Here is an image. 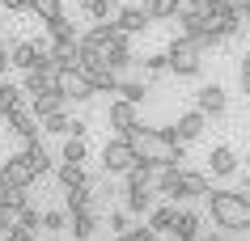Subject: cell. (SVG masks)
I'll list each match as a JSON object with an SVG mask.
<instances>
[{
    "label": "cell",
    "instance_id": "d4e9b609",
    "mask_svg": "<svg viewBox=\"0 0 250 241\" xmlns=\"http://www.w3.org/2000/svg\"><path fill=\"white\" fill-rule=\"evenodd\" d=\"M115 93L123 97V102H136V106H140V102L148 97V85H145V80H132V76H119Z\"/></svg>",
    "mask_w": 250,
    "mask_h": 241
},
{
    "label": "cell",
    "instance_id": "83f0119b",
    "mask_svg": "<svg viewBox=\"0 0 250 241\" xmlns=\"http://www.w3.org/2000/svg\"><path fill=\"white\" fill-rule=\"evenodd\" d=\"M153 195H157V190H127V199H123V207H127L132 216H145L148 207H153Z\"/></svg>",
    "mask_w": 250,
    "mask_h": 241
},
{
    "label": "cell",
    "instance_id": "4dcf8cb0",
    "mask_svg": "<svg viewBox=\"0 0 250 241\" xmlns=\"http://www.w3.org/2000/svg\"><path fill=\"white\" fill-rule=\"evenodd\" d=\"M17 228L42 233V212H39V207H21V212H17Z\"/></svg>",
    "mask_w": 250,
    "mask_h": 241
},
{
    "label": "cell",
    "instance_id": "74e56055",
    "mask_svg": "<svg viewBox=\"0 0 250 241\" xmlns=\"http://www.w3.org/2000/svg\"><path fill=\"white\" fill-rule=\"evenodd\" d=\"M4 241H39V233H30V228H9Z\"/></svg>",
    "mask_w": 250,
    "mask_h": 241
},
{
    "label": "cell",
    "instance_id": "cb8c5ba5",
    "mask_svg": "<svg viewBox=\"0 0 250 241\" xmlns=\"http://www.w3.org/2000/svg\"><path fill=\"white\" fill-rule=\"evenodd\" d=\"M21 102H26V89H17V85H0V119H9L13 110H21Z\"/></svg>",
    "mask_w": 250,
    "mask_h": 241
},
{
    "label": "cell",
    "instance_id": "52a82bcc",
    "mask_svg": "<svg viewBox=\"0 0 250 241\" xmlns=\"http://www.w3.org/2000/svg\"><path fill=\"white\" fill-rule=\"evenodd\" d=\"M30 182H34V169L26 165V157H21V152L0 161V186H9V190H30Z\"/></svg>",
    "mask_w": 250,
    "mask_h": 241
},
{
    "label": "cell",
    "instance_id": "ffe728a7",
    "mask_svg": "<svg viewBox=\"0 0 250 241\" xmlns=\"http://www.w3.org/2000/svg\"><path fill=\"white\" fill-rule=\"evenodd\" d=\"M64 106H68V97L60 93V89H47V93H34V114H39V123L47 119V114H60Z\"/></svg>",
    "mask_w": 250,
    "mask_h": 241
},
{
    "label": "cell",
    "instance_id": "ab89813d",
    "mask_svg": "<svg viewBox=\"0 0 250 241\" xmlns=\"http://www.w3.org/2000/svg\"><path fill=\"white\" fill-rule=\"evenodd\" d=\"M0 9H9V13H26L30 4H26V0H0Z\"/></svg>",
    "mask_w": 250,
    "mask_h": 241
},
{
    "label": "cell",
    "instance_id": "2e32d148",
    "mask_svg": "<svg viewBox=\"0 0 250 241\" xmlns=\"http://www.w3.org/2000/svg\"><path fill=\"white\" fill-rule=\"evenodd\" d=\"M237 30H242V17H237V13H216V17H208V47H212V42L233 38Z\"/></svg>",
    "mask_w": 250,
    "mask_h": 241
},
{
    "label": "cell",
    "instance_id": "7dc6e473",
    "mask_svg": "<svg viewBox=\"0 0 250 241\" xmlns=\"http://www.w3.org/2000/svg\"><path fill=\"white\" fill-rule=\"evenodd\" d=\"M42 241H55V237H42Z\"/></svg>",
    "mask_w": 250,
    "mask_h": 241
},
{
    "label": "cell",
    "instance_id": "60d3db41",
    "mask_svg": "<svg viewBox=\"0 0 250 241\" xmlns=\"http://www.w3.org/2000/svg\"><path fill=\"white\" fill-rule=\"evenodd\" d=\"M4 68H9V42L0 38V72H4Z\"/></svg>",
    "mask_w": 250,
    "mask_h": 241
},
{
    "label": "cell",
    "instance_id": "f546056e",
    "mask_svg": "<svg viewBox=\"0 0 250 241\" xmlns=\"http://www.w3.org/2000/svg\"><path fill=\"white\" fill-rule=\"evenodd\" d=\"M64 161H72V165H85V161H89V148H85V140H81V135H68Z\"/></svg>",
    "mask_w": 250,
    "mask_h": 241
},
{
    "label": "cell",
    "instance_id": "9c48e42d",
    "mask_svg": "<svg viewBox=\"0 0 250 241\" xmlns=\"http://www.w3.org/2000/svg\"><path fill=\"white\" fill-rule=\"evenodd\" d=\"M106 123H110L119 135H127L132 127H140V106H136V102L115 97V102H110V110H106Z\"/></svg>",
    "mask_w": 250,
    "mask_h": 241
},
{
    "label": "cell",
    "instance_id": "484cf974",
    "mask_svg": "<svg viewBox=\"0 0 250 241\" xmlns=\"http://www.w3.org/2000/svg\"><path fill=\"white\" fill-rule=\"evenodd\" d=\"M42 233H47V237L68 233V207H51V212H42Z\"/></svg>",
    "mask_w": 250,
    "mask_h": 241
},
{
    "label": "cell",
    "instance_id": "f6af8a7d",
    "mask_svg": "<svg viewBox=\"0 0 250 241\" xmlns=\"http://www.w3.org/2000/svg\"><path fill=\"white\" fill-rule=\"evenodd\" d=\"M246 169H250V152H246Z\"/></svg>",
    "mask_w": 250,
    "mask_h": 241
},
{
    "label": "cell",
    "instance_id": "e575fe53",
    "mask_svg": "<svg viewBox=\"0 0 250 241\" xmlns=\"http://www.w3.org/2000/svg\"><path fill=\"white\" fill-rule=\"evenodd\" d=\"M9 228H17V207H9L0 199V233H9Z\"/></svg>",
    "mask_w": 250,
    "mask_h": 241
},
{
    "label": "cell",
    "instance_id": "ba28073f",
    "mask_svg": "<svg viewBox=\"0 0 250 241\" xmlns=\"http://www.w3.org/2000/svg\"><path fill=\"white\" fill-rule=\"evenodd\" d=\"M115 26L123 30V34H145V30L153 26V17H148L145 4H119L115 9Z\"/></svg>",
    "mask_w": 250,
    "mask_h": 241
},
{
    "label": "cell",
    "instance_id": "4316f807",
    "mask_svg": "<svg viewBox=\"0 0 250 241\" xmlns=\"http://www.w3.org/2000/svg\"><path fill=\"white\" fill-rule=\"evenodd\" d=\"M183 4H187V0H153V4H145V9H148V17H153V21H174Z\"/></svg>",
    "mask_w": 250,
    "mask_h": 241
},
{
    "label": "cell",
    "instance_id": "b9f144b4",
    "mask_svg": "<svg viewBox=\"0 0 250 241\" xmlns=\"http://www.w3.org/2000/svg\"><path fill=\"white\" fill-rule=\"evenodd\" d=\"M199 241H225V233H199Z\"/></svg>",
    "mask_w": 250,
    "mask_h": 241
},
{
    "label": "cell",
    "instance_id": "30bf717a",
    "mask_svg": "<svg viewBox=\"0 0 250 241\" xmlns=\"http://www.w3.org/2000/svg\"><path fill=\"white\" fill-rule=\"evenodd\" d=\"M204 127H208V114L187 110V114H178V123L170 127V135L178 140V144H191V140H199V135H204Z\"/></svg>",
    "mask_w": 250,
    "mask_h": 241
},
{
    "label": "cell",
    "instance_id": "d6a6232c",
    "mask_svg": "<svg viewBox=\"0 0 250 241\" xmlns=\"http://www.w3.org/2000/svg\"><path fill=\"white\" fill-rule=\"evenodd\" d=\"M106 224H110V237L132 233V212H127V207H119V212H110V220H106Z\"/></svg>",
    "mask_w": 250,
    "mask_h": 241
},
{
    "label": "cell",
    "instance_id": "8fae6325",
    "mask_svg": "<svg viewBox=\"0 0 250 241\" xmlns=\"http://www.w3.org/2000/svg\"><path fill=\"white\" fill-rule=\"evenodd\" d=\"M4 123H9V131H13L17 140H39V135H42L39 114H34V110H26V106H21V110H13V114H9Z\"/></svg>",
    "mask_w": 250,
    "mask_h": 241
},
{
    "label": "cell",
    "instance_id": "5b68a950",
    "mask_svg": "<svg viewBox=\"0 0 250 241\" xmlns=\"http://www.w3.org/2000/svg\"><path fill=\"white\" fill-rule=\"evenodd\" d=\"M55 89L68 97V102H89L98 89H93V80L81 72L77 64H68V68H55Z\"/></svg>",
    "mask_w": 250,
    "mask_h": 241
},
{
    "label": "cell",
    "instance_id": "ac0fdd59",
    "mask_svg": "<svg viewBox=\"0 0 250 241\" xmlns=\"http://www.w3.org/2000/svg\"><path fill=\"white\" fill-rule=\"evenodd\" d=\"M199 233H204L199 212H178V220H174V228H170V237H178V241H199Z\"/></svg>",
    "mask_w": 250,
    "mask_h": 241
},
{
    "label": "cell",
    "instance_id": "f1b7e54d",
    "mask_svg": "<svg viewBox=\"0 0 250 241\" xmlns=\"http://www.w3.org/2000/svg\"><path fill=\"white\" fill-rule=\"evenodd\" d=\"M115 9H119V0H85V17L89 21H110Z\"/></svg>",
    "mask_w": 250,
    "mask_h": 241
},
{
    "label": "cell",
    "instance_id": "3957f363",
    "mask_svg": "<svg viewBox=\"0 0 250 241\" xmlns=\"http://www.w3.org/2000/svg\"><path fill=\"white\" fill-rule=\"evenodd\" d=\"M157 195H166V199H204L208 195V174H199V169H183V165H170V169H161L157 178Z\"/></svg>",
    "mask_w": 250,
    "mask_h": 241
},
{
    "label": "cell",
    "instance_id": "681fc988",
    "mask_svg": "<svg viewBox=\"0 0 250 241\" xmlns=\"http://www.w3.org/2000/svg\"><path fill=\"white\" fill-rule=\"evenodd\" d=\"M0 13H4V9H0Z\"/></svg>",
    "mask_w": 250,
    "mask_h": 241
},
{
    "label": "cell",
    "instance_id": "d6986e66",
    "mask_svg": "<svg viewBox=\"0 0 250 241\" xmlns=\"http://www.w3.org/2000/svg\"><path fill=\"white\" fill-rule=\"evenodd\" d=\"M42 131L47 135H85V123L68 119L64 110H60V114H47V119H42Z\"/></svg>",
    "mask_w": 250,
    "mask_h": 241
},
{
    "label": "cell",
    "instance_id": "6da1fadb",
    "mask_svg": "<svg viewBox=\"0 0 250 241\" xmlns=\"http://www.w3.org/2000/svg\"><path fill=\"white\" fill-rule=\"evenodd\" d=\"M127 144L136 148V157L148 161V165H161V169H170V165H183V144L170 135V127H132L127 131Z\"/></svg>",
    "mask_w": 250,
    "mask_h": 241
},
{
    "label": "cell",
    "instance_id": "836d02e7",
    "mask_svg": "<svg viewBox=\"0 0 250 241\" xmlns=\"http://www.w3.org/2000/svg\"><path fill=\"white\" fill-rule=\"evenodd\" d=\"M195 9L204 17H216V13H229V0H195Z\"/></svg>",
    "mask_w": 250,
    "mask_h": 241
},
{
    "label": "cell",
    "instance_id": "7bdbcfd3",
    "mask_svg": "<svg viewBox=\"0 0 250 241\" xmlns=\"http://www.w3.org/2000/svg\"><path fill=\"white\" fill-rule=\"evenodd\" d=\"M110 241H136V237H132V233H119V237H110Z\"/></svg>",
    "mask_w": 250,
    "mask_h": 241
},
{
    "label": "cell",
    "instance_id": "8992f818",
    "mask_svg": "<svg viewBox=\"0 0 250 241\" xmlns=\"http://www.w3.org/2000/svg\"><path fill=\"white\" fill-rule=\"evenodd\" d=\"M136 161H140V157H136V148L127 144V135L106 140V148H102V169H106L110 178H123V174L136 165Z\"/></svg>",
    "mask_w": 250,
    "mask_h": 241
},
{
    "label": "cell",
    "instance_id": "f35d334b",
    "mask_svg": "<svg viewBox=\"0 0 250 241\" xmlns=\"http://www.w3.org/2000/svg\"><path fill=\"white\" fill-rule=\"evenodd\" d=\"M132 237H136V241H157V233H153L148 224H140V228H132Z\"/></svg>",
    "mask_w": 250,
    "mask_h": 241
},
{
    "label": "cell",
    "instance_id": "bcb514c9",
    "mask_svg": "<svg viewBox=\"0 0 250 241\" xmlns=\"http://www.w3.org/2000/svg\"><path fill=\"white\" fill-rule=\"evenodd\" d=\"M140 4H153V0H140Z\"/></svg>",
    "mask_w": 250,
    "mask_h": 241
},
{
    "label": "cell",
    "instance_id": "8d00e7d4",
    "mask_svg": "<svg viewBox=\"0 0 250 241\" xmlns=\"http://www.w3.org/2000/svg\"><path fill=\"white\" fill-rule=\"evenodd\" d=\"M237 85H242V93L250 97V55L242 59V68H237Z\"/></svg>",
    "mask_w": 250,
    "mask_h": 241
},
{
    "label": "cell",
    "instance_id": "e0dca14e",
    "mask_svg": "<svg viewBox=\"0 0 250 241\" xmlns=\"http://www.w3.org/2000/svg\"><path fill=\"white\" fill-rule=\"evenodd\" d=\"M208 169H212L216 178H229V174H237V152H233L229 144H216V148L208 152Z\"/></svg>",
    "mask_w": 250,
    "mask_h": 241
},
{
    "label": "cell",
    "instance_id": "c3c4849f",
    "mask_svg": "<svg viewBox=\"0 0 250 241\" xmlns=\"http://www.w3.org/2000/svg\"><path fill=\"white\" fill-rule=\"evenodd\" d=\"M170 241H178V237H170Z\"/></svg>",
    "mask_w": 250,
    "mask_h": 241
},
{
    "label": "cell",
    "instance_id": "7a4b0ae2",
    "mask_svg": "<svg viewBox=\"0 0 250 241\" xmlns=\"http://www.w3.org/2000/svg\"><path fill=\"white\" fill-rule=\"evenodd\" d=\"M208 212L212 224L225 228V233H250V199L242 190H208Z\"/></svg>",
    "mask_w": 250,
    "mask_h": 241
},
{
    "label": "cell",
    "instance_id": "d590c367",
    "mask_svg": "<svg viewBox=\"0 0 250 241\" xmlns=\"http://www.w3.org/2000/svg\"><path fill=\"white\" fill-rule=\"evenodd\" d=\"M145 64V72H170V64H166V51H153L148 59H140Z\"/></svg>",
    "mask_w": 250,
    "mask_h": 241
},
{
    "label": "cell",
    "instance_id": "4fadbf2b",
    "mask_svg": "<svg viewBox=\"0 0 250 241\" xmlns=\"http://www.w3.org/2000/svg\"><path fill=\"white\" fill-rule=\"evenodd\" d=\"M42 51H47V47H42V42H13V47H9V64L13 68H21V72H30V68H39L42 64Z\"/></svg>",
    "mask_w": 250,
    "mask_h": 241
},
{
    "label": "cell",
    "instance_id": "7402d4cb",
    "mask_svg": "<svg viewBox=\"0 0 250 241\" xmlns=\"http://www.w3.org/2000/svg\"><path fill=\"white\" fill-rule=\"evenodd\" d=\"M174 220H178V203H174V199L148 212V228H153V233H170V228H174Z\"/></svg>",
    "mask_w": 250,
    "mask_h": 241
},
{
    "label": "cell",
    "instance_id": "7c38bea8",
    "mask_svg": "<svg viewBox=\"0 0 250 241\" xmlns=\"http://www.w3.org/2000/svg\"><path fill=\"white\" fill-rule=\"evenodd\" d=\"M225 106H229V93H225L221 85H204V89L195 93V110H199V114H208V119L225 114Z\"/></svg>",
    "mask_w": 250,
    "mask_h": 241
},
{
    "label": "cell",
    "instance_id": "603a6c76",
    "mask_svg": "<svg viewBox=\"0 0 250 241\" xmlns=\"http://www.w3.org/2000/svg\"><path fill=\"white\" fill-rule=\"evenodd\" d=\"M42 26H47V34H51V42H77V26H72V21H68L64 13L47 17Z\"/></svg>",
    "mask_w": 250,
    "mask_h": 241
},
{
    "label": "cell",
    "instance_id": "ee69618b",
    "mask_svg": "<svg viewBox=\"0 0 250 241\" xmlns=\"http://www.w3.org/2000/svg\"><path fill=\"white\" fill-rule=\"evenodd\" d=\"M242 21H250V0H246V13H242Z\"/></svg>",
    "mask_w": 250,
    "mask_h": 241
},
{
    "label": "cell",
    "instance_id": "277c9868",
    "mask_svg": "<svg viewBox=\"0 0 250 241\" xmlns=\"http://www.w3.org/2000/svg\"><path fill=\"white\" fill-rule=\"evenodd\" d=\"M166 64H170L174 76H199V68H204V47L191 38H174L166 47Z\"/></svg>",
    "mask_w": 250,
    "mask_h": 241
},
{
    "label": "cell",
    "instance_id": "9a60e30c",
    "mask_svg": "<svg viewBox=\"0 0 250 241\" xmlns=\"http://www.w3.org/2000/svg\"><path fill=\"white\" fill-rule=\"evenodd\" d=\"M21 157H26V165L34 169V178H42V174H51V169H55V161H51V152H47L42 140H26Z\"/></svg>",
    "mask_w": 250,
    "mask_h": 241
},
{
    "label": "cell",
    "instance_id": "44dd1931",
    "mask_svg": "<svg viewBox=\"0 0 250 241\" xmlns=\"http://www.w3.org/2000/svg\"><path fill=\"white\" fill-rule=\"evenodd\" d=\"M55 178H60V186H64V190H72V186H89L85 165H72V161H60V165H55Z\"/></svg>",
    "mask_w": 250,
    "mask_h": 241
},
{
    "label": "cell",
    "instance_id": "1f68e13d",
    "mask_svg": "<svg viewBox=\"0 0 250 241\" xmlns=\"http://www.w3.org/2000/svg\"><path fill=\"white\" fill-rule=\"evenodd\" d=\"M26 4H30V13L42 17V21H47V17H55V13H64V4H60V0H26Z\"/></svg>",
    "mask_w": 250,
    "mask_h": 241
},
{
    "label": "cell",
    "instance_id": "5bb4252c",
    "mask_svg": "<svg viewBox=\"0 0 250 241\" xmlns=\"http://www.w3.org/2000/svg\"><path fill=\"white\" fill-rule=\"evenodd\" d=\"M93 233H98V212H93V207H77V212H68V237L89 241Z\"/></svg>",
    "mask_w": 250,
    "mask_h": 241
}]
</instances>
